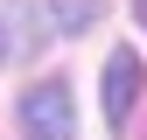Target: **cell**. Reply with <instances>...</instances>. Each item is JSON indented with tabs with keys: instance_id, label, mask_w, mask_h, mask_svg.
<instances>
[{
	"instance_id": "cell-3",
	"label": "cell",
	"mask_w": 147,
	"mask_h": 140,
	"mask_svg": "<svg viewBox=\"0 0 147 140\" xmlns=\"http://www.w3.org/2000/svg\"><path fill=\"white\" fill-rule=\"evenodd\" d=\"M49 7H56V28L63 35H77V28L98 21V0H49Z\"/></svg>"
},
{
	"instance_id": "cell-5",
	"label": "cell",
	"mask_w": 147,
	"mask_h": 140,
	"mask_svg": "<svg viewBox=\"0 0 147 140\" xmlns=\"http://www.w3.org/2000/svg\"><path fill=\"white\" fill-rule=\"evenodd\" d=\"M133 14H140V28H147V0H133Z\"/></svg>"
},
{
	"instance_id": "cell-1",
	"label": "cell",
	"mask_w": 147,
	"mask_h": 140,
	"mask_svg": "<svg viewBox=\"0 0 147 140\" xmlns=\"http://www.w3.org/2000/svg\"><path fill=\"white\" fill-rule=\"evenodd\" d=\"M21 133H28V140H70V133H77L70 84H56V77L28 84V91H21Z\"/></svg>"
},
{
	"instance_id": "cell-2",
	"label": "cell",
	"mask_w": 147,
	"mask_h": 140,
	"mask_svg": "<svg viewBox=\"0 0 147 140\" xmlns=\"http://www.w3.org/2000/svg\"><path fill=\"white\" fill-rule=\"evenodd\" d=\"M133 98H140V56L119 49V56L105 63V126H126V119H133Z\"/></svg>"
},
{
	"instance_id": "cell-4",
	"label": "cell",
	"mask_w": 147,
	"mask_h": 140,
	"mask_svg": "<svg viewBox=\"0 0 147 140\" xmlns=\"http://www.w3.org/2000/svg\"><path fill=\"white\" fill-rule=\"evenodd\" d=\"M14 56V21H7V7H0V63Z\"/></svg>"
}]
</instances>
